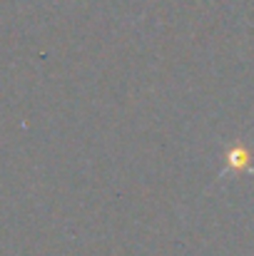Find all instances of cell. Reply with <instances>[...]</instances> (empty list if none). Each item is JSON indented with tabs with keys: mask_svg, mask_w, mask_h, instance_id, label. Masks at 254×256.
Wrapping results in <instances>:
<instances>
[]
</instances>
